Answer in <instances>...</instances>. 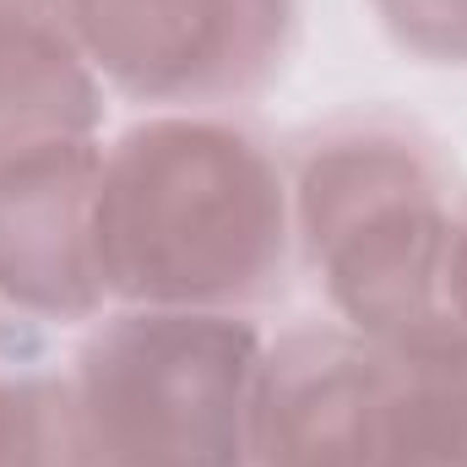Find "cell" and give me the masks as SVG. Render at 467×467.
Returning a JSON list of instances; mask_svg holds the SVG:
<instances>
[{
    "label": "cell",
    "mask_w": 467,
    "mask_h": 467,
    "mask_svg": "<svg viewBox=\"0 0 467 467\" xmlns=\"http://www.w3.org/2000/svg\"><path fill=\"white\" fill-rule=\"evenodd\" d=\"M93 239L104 288L141 310L261 305L288 277V185L234 119H147L99 169Z\"/></svg>",
    "instance_id": "obj_1"
},
{
    "label": "cell",
    "mask_w": 467,
    "mask_h": 467,
    "mask_svg": "<svg viewBox=\"0 0 467 467\" xmlns=\"http://www.w3.org/2000/svg\"><path fill=\"white\" fill-rule=\"evenodd\" d=\"M451 223V174L413 125H332L299 158L294 234L348 332L380 343L462 332L446 305Z\"/></svg>",
    "instance_id": "obj_2"
},
{
    "label": "cell",
    "mask_w": 467,
    "mask_h": 467,
    "mask_svg": "<svg viewBox=\"0 0 467 467\" xmlns=\"http://www.w3.org/2000/svg\"><path fill=\"white\" fill-rule=\"evenodd\" d=\"M255 467H467V332H288L261 364Z\"/></svg>",
    "instance_id": "obj_3"
},
{
    "label": "cell",
    "mask_w": 467,
    "mask_h": 467,
    "mask_svg": "<svg viewBox=\"0 0 467 467\" xmlns=\"http://www.w3.org/2000/svg\"><path fill=\"white\" fill-rule=\"evenodd\" d=\"M261 332L229 310H125L77 353L109 467H255Z\"/></svg>",
    "instance_id": "obj_4"
},
{
    "label": "cell",
    "mask_w": 467,
    "mask_h": 467,
    "mask_svg": "<svg viewBox=\"0 0 467 467\" xmlns=\"http://www.w3.org/2000/svg\"><path fill=\"white\" fill-rule=\"evenodd\" d=\"M88 60L141 104L261 93L299 27V0H66Z\"/></svg>",
    "instance_id": "obj_5"
},
{
    "label": "cell",
    "mask_w": 467,
    "mask_h": 467,
    "mask_svg": "<svg viewBox=\"0 0 467 467\" xmlns=\"http://www.w3.org/2000/svg\"><path fill=\"white\" fill-rule=\"evenodd\" d=\"M104 152L60 141L0 169V294L44 321H88L109 288L99 272L93 202Z\"/></svg>",
    "instance_id": "obj_6"
},
{
    "label": "cell",
    "mask_w": 467,
    "mask_h": 467,
    "mask_svg": "<svg viewBox=\"0 0 467 467\" xmlns=\"http://www.w3.org/2000/svg\"><path fill=\"white\" fill-rule=\"evenodd\" d=\"M104 93L88 71L66 0H0V169L60 147L93 141Z\"/></svg>",
    "instance_id": "obj_7"
},
{
    "label": "cell",
    "mask_w": 467,
    "mask_h": 467,
    "mask_svg": "<svg viewBox=\"0 0 467 467\" xmlns=\"http://www.w3.org/2000/svg\"><path fill=\"white\" fill-rule=\"evenodd\" d=\"M0 467H109L88 430L77 380H0Z\"/></svg>",
    "instance_id": "obj_8"
},
{
    "label": "cell",
    "mask_w": 467,
    "mask_h": 467,
    "mask_svg": "<svg viewBox=\"0 0 467 467\" xmlns=\"http://www.w3.org/2000/svg\"><path fill=\"white\" fill-rule=\"evenodd\" d=\"M375 16L408 55L467 66V0H375Z\"/></svg>",
    "instance_id": "obj_9"
},
{
    "label": "cell",
    "mask_w": 467,
    "mask_h": 467,
    "mask_svg": "<svg viewBox=\"0 0 467 467\" xmlns=\"http://www.w3.org/2000/svg\"><path fill=\"white\" fill-rule=\"evenodd\" d=\"M446 305L457 316V327L467 332V207L451 223V261H446Z\"/></svg>",
    "instance_id": "obj_10"
}]
</instances>
